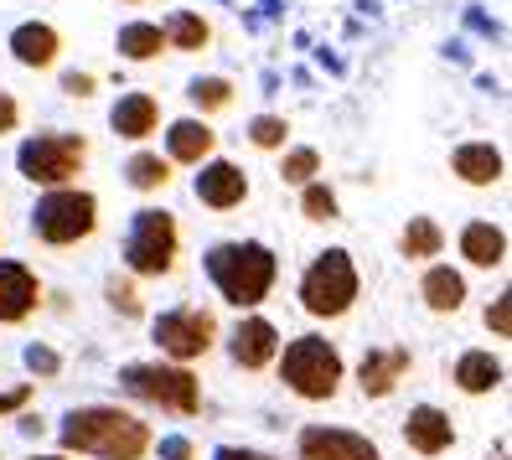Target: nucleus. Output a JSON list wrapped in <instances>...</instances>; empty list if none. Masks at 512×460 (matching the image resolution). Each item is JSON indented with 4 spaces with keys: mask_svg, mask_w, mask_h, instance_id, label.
<instances>
[{
    "mask_svg": "<svg viewBox=\"0 0 512 460\" xmlns=\"http://www.w3.org/2000/svg\"><path fill=\"white\" fill-rule=\"evenodd\" d=\"M6 47H11V57H16L21 68H37V73H42V68L57 63V52H63V37H57V26H52V21H21Z\"/></svg>",
    "mask_w": 512,
    "mask_h": 460,
    "instance_id": "nucleus-19",
    "label": "nucleus"
},
{
    "mask_svg": "<svg viewBox=\"0 0 512 460\" xmlns=\"http://www.w3.org/2000/svg\"><path fill=\"white\" fill-rule=\"evenodd\" d=\"M150 342L161 347V362L192 367L218 347V316L207 305H176V311H161L150 321Z\"/></svg>",
    "mask_w": 512,
    "mask_h": 460,
    "instance_id": "nucleus-8",
    "label": "nucleus"
},
{
    "mask_svg": "<svg viewBox=\"0 0 512 460\" xmlns=\"http://www.w3.org/2000/svg\"><path fill=\"white\" fill-rule=\"evenodd\" d=\"M213 156H218V130L207 125L202 114L176 119V125L166 130V161L171 166H202V161H213Z\"/></svg>",
    "mask_w": 512,
    "mask_h": 460,
    "instance_id": "nucleus-16",
    "label": "nucleus"
},
{
    "mask_svg": "<svg viewBox=\"0 0 512 460\" xmlns=\"http://www.w3.org/2000/svg\"><path fill=\"white\" fill-rule=\"evenodd\" d=\"M280 347H285L280 342V326L269 321V316H259V311H249L244 321L228 331V362L244 367V373H264V367H275Z\"/></svg>",
    "mask_w": 512,
    "mask_h": 460,
    "instance_id": "nucleus-11",
    "label": "nucleus"
},
{
    "mask_svg": "<svg viewBox=\"0 0 512 460\" xmlns=\"http://www.w3.org/2000/svg\"><path fill=\"white\" fill-rule=\"evenodd\" d=\"M419 300H425L435 316H456L466 305V274L450 269V264H430L425 280H419Z\"/></svg>",
    "mask_w": 512,
    "mask_h": 460,
    "instance_id": "nucleus-22",
    "label": "nucleus"
},
{
    "mask_svg": "<svg viewBox=\"0 0 512 460\" xmlns=\"http://www.w3.org/2000/svg\"><path fill=\"white\" fill-rule=\"evenodd\" d=\"M249 140H254V150H285V145H290V119H280V114H254V119H249Z\"/></svg>",
    "mask_w": 512,
    "mask_h": 460,
    "instance_id": "nucleus-31",
    "label": "nucleus"
},
{
    "mask_svg": "<svg viewBox=\"0 0 512 460\" xmlns=\"http://www.w3.org/2000/svg\"><path fill=\"white\" fill-rule=\"evenodd\" d=\"M88 161V140L83 135H68V130H52V135H32L21 140L16 150V171L32 181V187H73V176L83 171Z\"/></svg>",
    "mask_w": 512,
    "mask_h": 460,
    "instance_id": "nucleus-9",
    "label": "nucleus"
},
{
    "mask_svg": "<svg viewBox=\"0 0 512 460\" xmlns=\"http://www.w3.org/2000/svg\"><path fill=\"white\" fill-rule=\"evenodd\" d=\"M16 429H21V435H42V419H37V414H21Z\"/></svg>",
    "mask_w": 512,
    "mask_h": 460,
    "instance_id": "nucleus-39",
    "label": "nucleus"
},
{
    "mask_svg": "<svg viewBox=\"0 0 512 460\" xmlns=\"http://www.w3.org/2000/svg\"><path fill=\"white\" fill-rule=\"evenodd\" d=\"M404 445H409L414 455L435 460V455H445V450H456V424H450V414H445L440 404H414L409 419H404Z\"/></svg>",
    "mask_w": 512,
    "mask_h": 460,
    "instance_id": "nucleus-15",
    "label": "nucleus"
},
{
    "mask_svg": "<svg viewBox=\"0 0 512 460\" xmlns=\"http://www.w3.org/2000/svg\"><path fill=\"white\" fill-rule=\"evenodd\" d=\"M300 218H306V223H337V218H342L337 192H331L326 181H311V187H300Z\"/></svg>",
    "mask_w": 512,
    "mask_h": 460,
    "instance_id": "nucleus-27",
    "label": "nucleus"
},
{
    "mask_svg": "<svg viewBox=\"0 0 512 460\" xmlns=\"http://www.w3.org/2000/svg\"><path fill=\"white\" fill-rule=\"evenodd\" d=\"M104 295H109V311L114 316H125V321H145V300L130 280H119V274H109L104 280Z\"/></svg>",
    "mask_w": 512,
    "mask_h": 460,
    "instance_id": "nucleus-30",
    "label": "nucleus"
},
{
    "mask_svg": "<svg viewBox=\"0 0 512 460\" xmlns=\"http://www.w3.org/2000/svg\"><path fill=\"white\" fill-rule=\"evenodd\" d=\"M275 367H280V383L300 398V404H331V398L342 393V383H347L342 347L326 342V336H316V331L285 342L280 357H275Z\"/></svg>",
    "mask_w": 512,
    "mask_h": 460,
    "instance_id": "nucleus-3",
    "label": "nucleus"
},
{
    "mask_svg": "<svg viewBox=\"0 0 512 460\" xmlns=\"http://www.w3.org/2000/svg\"><path fill=\"white\" fill-rule=\"evenodd\" d=\"M440 249H445V228H440L435 218H409V223H404L399 254H404L409 264H430V259H440Z\"/></svg>",
    "mask_w": 512,
    "mask_h": 460,
    "instance_id": "nucleus-24",
    "label": "nucleus"
},
{
    "mask_svg": "<svg viewBox=\"0 0 512 460\" xmlns=\"http://www.w3.org/2000/svg\"><path fill=\"white\" fill-rule=\"evenodd\" d=\"M171 171H176V166L161 156V150H135L130 166H125V181H130L135 192L150 197V192H166V187H171Z\"/></svg>",
    "mask_w": 512,
    "mask_h": 460,
    "instance_id": "nucleus-26",
    "label": "nucleus"
},
{
    "mask_svg": "<svg viewBox=\"0 0 512 460\" xmlns=\"http://www.w3.org/2000/svg\"><path fill=\"white\" fill-rule=\"evenodd\" d=\"M461 259L471 269H502L507 264V233L497 223H487V218L466 223L461 228Z\"/></svg>",
    "mask_w": 512,
    "mask_h": 460,
    "instance_id": "nucleus-21",
    "label": "nucleus"
},
{
    "mask_svg": "<svg viewBox=\"0 0 512 460\" xmlns=\"http://www.w3.org/2000/svg\"><path fill=\"white\" fill-rule=\"evenodd\" d=\"M109 130L119 140H150L161 130V104L156 94H119V104L109 109Z\"/></svg>",
    "mask_w": 512,
    "mask_h": 460,
    "instance_id": "nucleus-20",
    "label": "nucleus"
},
{
    "mask_svg": "<svg viewBox=\"0 0 512 460\" xmlns=\"http://www.w3.org/2000/svg\"><path fill=\"white\" fill-rule=\"evenodd\" d=\"M450 383H456L466 398H487L507 383V362L487 347H471V352L456 357V367H450Z\"/></svg>",
    "mask_w": 512,
    "mask_h": 460,
    "instance_id": "nucleus-17",
    "label": "nucleus"
},
{
    "mask_svg": "<svg viewBox=\"0 0 512 460\" xmlns=\"http://www.w3.org/2000/svg\"><path fill=\"white\" fill-rule=\"evenodd\" d=\"M300 311H306L311 321H342L357 295H363V274H357L352 254L347 249H321L306 274H300Z\"/></svg>",
    "mask_w": 512,
    "mask_h": 460,
    "instance_id": "nucleus-5",
    "label": "nucleus"
},
{
    "mask_svg": "<svg viewBox=\"0 0 512 460\" xmlns=\"http://www.w3.org/2000/svg\"><path fill=\"white\" fill-rule=\"evenodd\" d=\"M182 259V228L176 212L166 207H140L130 218V238H125V269L135 280H161Z\"/></svg>",
    "mask_w": 512,
    "mask_h": 460,
    "instance_id": "nucleus-6",
    "label": "nucleus"
},
{
    "mask_svg": "<svg viewBox=\"0 0 512 460\" xmlns=\"http://www.w3.org/2000/svg\"><path fill=\"white\" fill-rule=\"evenodd\" d=\"M32 460H73V455H63V450H57V455H32Z\"/></svg>",
    "mask_w": 512,
    "mask_h": 460,
    "instance_id": "nucleus-40",
    "label": "nucleus"
},
{
    "mask_svg": "<svg viewBox=\"0 0 512 460\" xmlns=\"http://www.w3.org/2000/svg\"><path fill=\"white\" fill-rule=\"evenodd\" d=\"M94 88H99V73H78V68L63 73V94H68V99H88Z\"/></svg>",
    "mask_w": 512,
    "mask_h": 460,
    "instance_id": "nucleus-34",
    "label": "nucleus"
},
{
    "mask_svg": "<svg viewBox=\"0 0 512 460\" xmlns=\"http://www.w3.org/2000/svg\"><path fill=\"white\" fill-rule=\"evenodd\" d=\"M409 373H414V352L409 347H399V342L368 347L363 362H357V393L363 398H394Z\"/></svg>",
    "mask_w": 512,
    "mask_h": 460,
    "instance_id": "nucleus-12",
    "label": "nucleus"
},
{
    "mask_svg": "<svg viewBox=\"0 0 512 460\" xmlns=\"http://www.w3.org/2000/svg\"><path fill=\"white\" fill-rule=\"evenodd\" d=\"M119 388H125V398H135V404L145 409H161V414H176V419H192L202 414V383L192 367H176V362H125L119 367Z\"/></svg>",
    "mask_w": 512,
    "mask_h": 460,
    "instance_id": "nucleus-4",
    "label": "nucleus"
},
{
    "mask_svg": "<svg viewBox=\"0 0 512 460\" xmlns=\"http://www.w3.org/2000/svg\"><path fill=\"white\" fill-rule=\"evenodd\" d=\"M114 52L125 57V63H156V57L166 52V37H161L156 21H130V26H119Z\"/></svg>",
    "mask_w": 512,
    "mask_h": 460,
    "instance_id": "nucleus-23",
    "label": "nucleus"
},
{
    "mask_svg": "<svg viewBox=\"0 0 512 460\" xmlns=\"http://www.w3.org/2000/svg\"><path fill=\"white\" fill-rule=\"evenodd\" d=\"M300 460H383V450L347 424H306L295 435Z\"/></svg>",
    "mask_w": 512,
    "mask_h": 460,
    "instance_id": "nucleus-10",
    "label": "nucleus"
},
{
    "mask_svg": "<svg viewBox=\"0 0 512 460\" xmlns=\"http://www.w3.org/2000/svg\"><path fill=\"white\" fill-rule=\"evenodd\" d=\"M42 311V280L32 264L0 259V326H21Z\"/></svg>",
    "mask_w": 512,
    "mask_h": 460,
    "instance_id": "nucleus-14",
    "label": "nucleus"
},
{
    "mask_svg": "<svg viewBox=\"0 0 512 460\" xmlns=\"http://www.w3.org/2000/svg\"><path fill=\"white\" fill-rule=\"evenodd\" d=\"M16 125H21V104L11 94H0V135H16Z\"/></svg>",
    "mask_w": 512,
    "mask_h": 460,
    "instance_id": "nucleus-37",
    "label": "nucleus"
},
{
    "mask_svg": "<svg viewBox=\"0 0 512 460\" xmlns=\"http://www.w3.org/2000/svg\"><path fill=\"white\" fill-rule=\"evenodd\" d=\"M487 460H507V450H502V445H497V450H492V455H487Z\"/></svg>",
    "mask_w": 512,
    "mask_h": 460,
    "instance_id": "nucleus-41",
    "label": "nucleus"
},
{
    "mask_svg": "<svg viewBox=\"0 0 512 460\" xmlns=\"http://www.w3.org/2000/svg\"><path fill=\"white\" fill-rule=\"evenodd\" d=\"M57 445L63 455H94V460H145L156 435L150 424L119 404H83L68 409L57 424Z\"/></svg>",
    "mask_w": 512,
    "mask_h": 460,
    "instance_id": "nucleus-1",
    "label": "nucleus"
},
{
    "mask_svg": "<svg viewBox=\"0 0 512 460\" xmlns=\"http://www.w3.org/2000/svg\"><path fill=\"white\" fill-rule=\"evenodd\" d=\"M21 362H26V373H32V378H42V383H52L57 373H63V352H52L47 342H32Z\"/></svg>",
    "mask_w": 512,
    "mask_h": 460,
    "instance_id": "nucleus-32",
    "label": "nucleus"
},
{
    "mask_svg": "<svg viewBox=\"0 0 512 460\" xmlns=\"http://www.w3.org/2000/svg\"><path fill=\"white\" fill-rule=\"evenodd\" d=\"M32 383H16V388H0V414H21L26 404H32Z\"/></svg>",
    "mask_w": 512,
    "mask_h": 460,
    "instance_id": "nucleus-35",
    "label": "nucleus"
},
{
    "mask_svg": "<svg viewBox=\"0 0 512 460\" xmlns=\"http://www.w3.org/2000/svg\"><path fill=\"white\" fill-rule=\"evenodd\" d=\"M192 197H197L202 207H213V212L244 207V202H249V171L233 166V161H223V156L202 161V166H197V181H192Z\"/></svg>",
    "mask_w": 512,
    "mask_h": 460,
    "instance_id": "nucleus-13",
    "label": "nucleus"
},
{
    "mask_svg": "<svg viewBox=\"0 0 512 460\" xmlns=\"http://www.w3.org/2000/svg\"><path fill=\"white\" fill-rule=\"evenodd\" d=\"M161 37L171 52H202L207 42H213V26H207L197 11H171L166 26H161Z\"/></svg>",
    "mask_w": 512,
    "mask_h": 460,
    "instance_id": "nucleus-25",
    "label": "nucleus"
},
{
    "mask_svg": "<svg viewBox=\"0 0 512 460\" xmlns=\"http://www.w3.org/2000/svg\"><path fill=\"white\" fill-rule=\"evenodd\" d=\"M99 228V197L83 187H52L32 207V233L47 249H73V243L94 238Z\"/></svg>",
    "mask_w": 512,
    "mask_h": 460,
    "instance_id": "nucleus-7",
    "label": "nucleus"
},
{
    "mask_svg": "<svg viewBox=\"0 0 512 460\" xmlns=\"http://www.w3.org/2000/svg\"><path fill=\"white\" fill-rule=\"evenodd\" d=\"M450 171H456L466 187H497L507 161H502V150L492 140H466V145L450 150Z\"/></svg>",
    "mask_w": 512,
    "mask_h": 460,
    "instance_id": "nucleus-18",
    "label": "nucleus"
},
{
    "mask_svg": "<svg viewBox=\"0 0 512 460\" xmlns=\"http://www.w3.org/2000/svg\"><path fill=\"white\" fill-rule=\"evenodd\" d=\"M150 450H161V460H197V445L182 440V435H166L161 445H150Z\"/></svg>",
    "mask_w": 512,
    "mask_h": 460,
    "instance_id": "nucleus-36",
    "label": "nucleus"
},
{
    "mask_svg": "<svg viewBox=\"0 0 512 460\" xmlns=\"http://www.w3.org/2000/svg\"><path fill=\"white\" fill-rule=\"evenodd\" d=\"M316 176H321V150H311V145L285 150V161H280V181H285V187H311Z\"/></svg>",
    "mask_w": 512,
    "mask_h": 460,
    "instance_id": "nucleus-28",
    "label": "nucleus"
},
{
    "mask_svg": "<svg viewBox=\"0 0 512 460\" xmlns=\"http://www.w3.org/2000/svg\"><path fill=\"white\" fill-rule=\"evenodd\" d=\"M213 460H275V455H264V450H244V445H218Z\"/></svg>",
    "mask_w": 512,
    "mask_h": 460,
    "instance_id": "nucleus-38",
    "label": "nucleus"
},
{
    "mask_svg": "<svg viewBox=\"0 0 512 460\" xmlns=\"http://www.w3.org/2000/svg\"><path fill=\"white\" fill-rule=\"evenodd\" d=\"M481 321H487V331L497 336V342H507V336H512V295H497Z\"/></svg>",
    "mask_w": 512,
    "mask_h": 460,
    "instance_id": "nucleus-33",
    "label": "nucleus"
},
{
    "mask_svg": "<svg viewBox=\"0 0 512 460\" xmlns=\"http://www.w3.org/2000/svg\"><path fill=\"white\" fill-rule=\"evenodd\" d=\"M187 99L202 109V114H218V109H228L233 104V83L228 78H192V88H187Z\"/></svg>",
    "mask_w": 512,
    "mask_h": 460,
    "instance_id": "nucleus-29",
    "label": "nucleus"
},
{
    "mask_svg": "<svg viewBox=\"0 0 512 460\" xmlns=\"http://www.w3.org/2000/svg\"><path fill=\"white\" fill-rule=\"evenodd\" d=\"M207 280H213V290L233 305V311H259V305L269 300V290H275L280 280V259L275 249H264V243L254 238H228V243H213L207 249Z\"/></svg>",
    "mask_w": 512,
    "mask_h": 460,
    "instance_id": "nucleus-2",
    "label": "nucleus"
}]
</instances>
